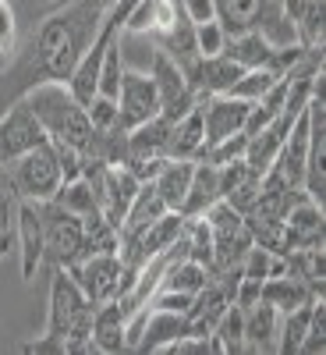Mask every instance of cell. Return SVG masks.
Masks as SVG:
<instances>
[{
  "instance_id": "obj_1",
  "label": "cell",
  "mask_w": 326,
  "mask_h": 355,
  "mask_svg": "<svg viewBox=\"0 0 326 355\" xmlns=\"http://www.w3.org/2000/svg\"><path fill=\"white\" fill-rule=\"evenodd\" d=\"M103 15L107 11H100L93 0H71L61 11L46 15L28 40L25 57L0 75V110L21 100L39 82H68L82 50L96 36Z\"/></svg>"
},
{
  "instance_id": "obj_2",
  "label": "cell",
  "mask_w": 326,
  "mask_h": 355,
  "mask_svg": "<svg viewBox=\"0 0 326 355\" xmlns=\"http://www.w3.org/2000/svg\"><path fill=\"white\" fill-rule=\"evenodd\" d=\"M93 302L85 299L78 281L64 270L53 266L50 281V309H46V327L43 338L25 345V352H89V327H93Z\"/></svg>"
},
{
  "instance_id": "obj_3",
  "label": "cell",
  "mask_w": 326,
  "mask_h": 355,
  "mask_svg": "<svg viewBox=\"0 0 326 355\" xmlns=\"http://www.w3.org/2000/svg\"><path fill=\"white\" fill-rule=\"evenodd\" d=\"M21 100L36 114V121L43 125L50 142L71 146V150L85 153L89 160H100V135L93 132L85 107L71 96V89L64 82H39Z\"/></svg>"
},
{
  "instance_id": "obj_4",
  "label": "cell",
  "mask_w": 326,
  "mask_h": 355,
  "mask_svg": "<svg viewBox=\"0 0 326 355\" xmlns=\"http://www.w3.org/2000/svg\"><path fill=\"white\" fill-rule=\"evenodd\" d=\"M64 185V171H61V160H57V150L53 142H43L36 150L21 153L15 164H11V189L18 199H28V202H50Z\"/></svg>"
},
{
  "instance_id": "obj_5",
  "label": "cell",
  "mask_w": 326,
  "mask_h": 355,
  "mask_svg": "<svg viewBox=\"0 0 326 355\" xmlns=\"http://www.w3.org/2000/svg\"><path fill=\"white\" fill-rule=\"evenodd\" d=\"M68 274L78 281V288L85 291V299L100 306V302H114L117 295L128 288V266L121 259V252H96L85 256L75 266H68Z\"/></svg>"
},
{
  "instance_id": "obj_6",
  "label": "cell",
  "mask_w": 326,
  "mask_h": 355,
  "mask_svg": "<svg viewBox=\"0 0 326 355\" xmlns=\"http://www.w3.org/2000/svg\"><path fill=\"white\" fill-rule=\"evenodd\" d=\"M43 231H46V256L53 266H75L85 259V231L82 217L61 210L57 202H43Z\"/></svg>"
},
{
  "instance_id": "obj_7",
  "label": "cell",
  "mask_w": 326,
  "mask_h": 355,
  "mask_svg": "<svg viewBox=\"0 0 326 355\" xmlns=\"http://www.w3.org/2000/svg\"><path fill=\"white\" fill-rule=\"evenodd\" d=\"M43 142H50V139L25 100H15L11 107H4V114H0V167L15 164L21 153L36 150Z\"/></svg>"
},
{
  "instance_id": "obj_8",
  "label": "cell",
  "mask_w": 326,
  "mask_h": 355,
  "mask_svg": "<svg viewBox=\"0 0 326 355\" xmlns=\"http://www.w3.org/2000/svg\"><path fill=\"white\" fill-rule=\"evenodd\" d=\"M150 75H153L156 96H160V114L170 117V121H177V117L188 114V110L199 103L188 75L177 68V61H174V57H167L163 50H153V68H150Z\"/></svg>"
},
{
  "instance_id": "obj_9",
  "label": "cell",
  "mask_w": 326,
  "mask_h": 355,
  "mask_svg": "<svg viewBox=\"0 0 326 355\" xmlns=\"http://www.w3.org/2000/svg\"><path fill=\"white\" fill-rule=\"evenodd\" d=\"M156 114H160V96H156L153 75L125 68L121 89H117V117H121V132H132V128L145 125Z\"/></svg>"
},
{
  "instance_id": "obj_10",
  "label": "cell",
  "mask_w": 326,
  "mask_h": 355,
  "mask_svg": "<svg viewBox=\"0 0 326 355\" xmlns=\"http://www.w3.org/2000/svg\"><path fill=\"white\" fill-rule=\"evenodd\" d=\"M15 245L21 259V281H33L46 256V231H43V202L18 199V220H15Z\"/></svg>"
},
{
  "instance_id": "obj_11",
  "label": "cell",
  "mask_w": 326,
  "mask_h": 355,
  "mask_svg": "<svg viewBox=\"0 0 326 355\" xmlns=\"http://www.w3.org/2000/svg\"><path fill=\"white\" fill-rule=\"evenodd\" d=\"M150 309V306H145ZM192 334L188 313H170V309H150L142 320V331L135 341V352H167L177 338Z\"/></svg>"
},
{
  "instance_id": "obj_12",
  "label": "cell",
  "mask_w": 326,
  "mask_h": 355,
  "mask_svg": "<svg viewBox=\"0 0 326 355\" xmlns=\"http://www.w3.org/2000/svg\"><path fill=\"white\" fill-rule=\"evenodd\" d=\"M217 178H220V199H227L238 214H248L255 199H259V189H262V174H255L245 157L242 160H230V164H220L217 167Z\"/></svg>"
},
{
  "instance_id": "obj_13",
  "label": "cell",
  "mask_w": 326,
  "mask_h": 355,
  "mask_svg": "<svg viewBox=\"0 0 326 355\" xmlns=\"http://www.w3.org/2000/svg\"><path fill=\"white\" fill-rule=\"evenodd\" d=\"M177 18H181L177 0H132V8L125 15V33L160 40L167 28L177 25Z\"/></svg>"
},
{
  "instance_id": "obj_14",
  "label": "cell",
  "mask_w": 326,
  "mask_h": 355,
  "mask_svg": "<svg viewBox=\"0 0 326 355\" xmlns=\"http://www.w3.org/2000/svg\"><path fill=\"white\" fill-rule=\"evenodd\" d=\"M242 64H234L227 53H217V57H199L195 68L188 71V82L195 89V96H220L227 89L242 78Z\"/></svg>"
},
{
  "instance_id": "obj_15",
  "label": "cell",
  "mask_w": 326,
  "mask_h": 355,
  "mask_svg": "<svg viewBox=\"0 0 326 355\" xmlns=\"http://www.w3.org/2000/svg\"><path fill=\"white\" fill-rule=\"evenodd\" d=\"M89 345L103 355L128 348V316L117 302H100L93 309V327H89Z\"/></svg>"
},
{
  "instance_id": "obj_16",
  "label": "cell",
  "mask_w": 326,
  "mask_h": 355,
  "mask_svg": "<svg viewBox=\"0 0 326 355\" xmlns=\"http://www.w3.org/2000/svg\"><path fill=\"white\" fill-rule=\"evenodd\" d=\"M202 153H206V128H202V107L195 103L170 125L167 160H202Z\"/></svg>"
},
{
  "instance_id": "obj_17",
  "label": "cell",
  "mask_w": 326,
  "mask_h": 355,
  "mask_svg": "<svg viewBox=\"0 0 326 355\" xmlns=\"http://www.w3.org/2000/svg\"><path fill=\"white\" fill-rule=\"evenodd\" d=\"M224 53L230 57L234 64L248 68H277V46H270L259 28H245V33H234L224 43Z\"/></svg>"
},
{
  "instance_id": "obj_18",
  "label": "cell",
  "mask_w": 326,
  "mask_h": 355,
  "mask_svg": "<svg viewBox=\"0 0 326 355\" xmlns=\"http://www.w3.org/2000/svg\"><path fill=\"white\" fill-rule=\"evenodd\" d=\"M316 288L309 284V281H302L298 274H277V277H266L262 281V291H259V299L262 302H270L280 316L284 313H291V309H298V306H305V302H312L316 299Z\"/></svg>"
},
{
  "instance_id": "obj_19",
  "label": "cell",
  "mask_w": 326,
  "mask_h": 355,
  "mask_svg": "<svg viewBox=\"0 0 326 355\" xmlns=\"http://www.w3.org/2000/svg\"><path fill=\"white\" fill-rule=\"evenodd\" d=\"M217 199H220V178H217V167H213L210 160H195L192 182H188V196H185V206H181V217H185V220L202 217Z\"/></svg>"
},
{
  "instance_id": "obj_20",
  "label": "cell",
  "mask_w": 326,
  "mask_h": 355,
  "mask_svg": "<svg viewBox=\"0 0 326 355\" xmlns=\"http://www.w3.org/2000/svg\"><path fill=\"white\" fill-rule=\"evenodd\" d=\"M277 327H280V313L259 299L255 306L245 309V348L277 352Z\"/></svg>"
},
{
  "instance_id": "obj_21",
  "label": "cell",
  "mask_w": 326,
  "mask_h": 355,
  "mask_svg": "<svg viewBox=\"0 0 326 355\" xmlns=\"http://www.w3.org/2000/svg\"><path fill=\"white\" fill-rule=\"evenodd\" d=\"M192 171H195V160H167L156 178H153V185L163 199L167 210L174 214H181V206H185V196H188V182H192Z\"/></svg>"
},
{
  "instance_id": "obj_22",
  "label": "cell",
  "mask_w": 326,
  "mask_h": 355,
  "mask_svg": "<svg viewBox=\"0 0 326 355\" xmlns=\"http://www.w3.org/2000/svg\"><path fill=\"white\" fill-rule=\"evenodd\" d=\"M163 214H170V210L163 206V199H160V192H156V185H153V178H150V182L138 185V192H135V199H132V206H128L125 224H121V239H128V234H135V231H142V227H150V224L160 220Z\"/></svg>"
},
{
  "instance_id": "obj_23",
  "label": "cell",
  "mask_w": 326,
  "mask_h": 355,
  "mask_svg": "<svg viewBox=\"0 0 326 355\" xmlns=\"http://www.w3.org/2000/svg\"><path fill=\"white\" fill-rule=\"evenodd\" d=\"M273 4L277 0H217V21L227 28V36H234L245 28H255Z\"/></svg>"
},
{
  "instance_id": "obj_24",
  "label": "cell",
  "mask_w": 326,
  "mask_h": 355,
  "mask_svg": "<svg viewBox=\"0 0 326 355\" xmlns=\"http://www.w3.org/2000/svg\"><path fill=\"white\" fill-rule=\"evenodd\" d=\"M206 348L210 352H245V309L238 306H227V313L217 320V327L210 331V338H206Z\"/></svg>"
},
{
  "instance_id": "obj_25",
  "label": "cell",
  "mask_w": 326,
  "mask_h": 355,
  "mask_svg": "<svg viewBox=\"0 0 326 355\" xmlns=\"http://www.w3.org/2000/svg\"><path fill=\"white\" fill-rule=\"evenodd\" d=\"M316 299H319V295H316ZM312 302H305V306H298V309H291V313L280 316V327H277V352L280 355H298L302 352V341L309 334V320H312Z\"/></svg>"
},
{
  "instance_id": "obj_26",
  "label": "cell",
  "mask_w": 326,
  "mask_h": 355,
  "mask_svg": "<svg viewBox=\"0 0 326 355\" xmlns=\"http://www.w3.org/2000/svg\"><path fill=\"white\" fill-rule=\"evenodd\" d=\"M277 78H280L277 68H248V71H242L238 82L227 89V96H238L245 103H255V100H262L277 85Z\"/></svg>"
},
{
  "instance_id": "obj_27",
  "label": "cell",
  "mask_w": 326,
  "mask_h": 355,
  "mask_svg": "<svg viewBox=\"0 0 326 355\" xmlns=\"http://www.w3.org/2000/svg\"><path fill=\"white\" fill-rule=\"evenodd\" d=\"M242 277H252V281H266V277H277V274H287V259L270 252V249H262V245H248L245 259H242Z\"/></svg>"
},
{
  "instance_id": "obj_28",
  "label": "cell",
  "mask_w": 326,
  "mask_h": 355,
  "mask_svg": "<svg viewBox=\"0 0 326 355\" xmlns=\"http://www.w3.org/2000/svg\"><path fill=\"white\" fill-rule=\"evenodd\" d=\"M121 75H125V61H121V36H114L103 50V61H100V85L96 93L117 100V89H121Z\"/></svg>"
},
{
  "instance_id": "obj_29",
  "label": "cell",
  "mask_w": 326,
  "mask_h": 355,
  "mask_svg": "<svg viewBox=\"0 0 326 355\" xmlns=\"http://www.w3.org/2000/svg\"><path fill=\"white\" fill-rule=\"evenodd\" d=\"M50 202H57L61 210H68V214H75V217H85V214H93V210H96L93 189H89L85 178H71V182H64L61 192H57Z\"/></svg>"
},
{
  "instance_id": "obj_30",
  "label": "cell",
  "mask_w": 326,
  "mask_h": 355,
  "mask_svg": "<svg viewBox=\"0 0 326 355\" xmlns=\"http://www.w3.org/2000/svg\"><path fill=\"white\" fill-rule=\"evenodd\" d=\"M85 114H89V125H93V132H96V135L121 132V117H117V100H110V96H100V93H96L93 100H89Z\"/></svg>"
},
{
  "instance_id": "obj_31",
  "label": "cell",
  "mask_w": 326,
  "mask_h": 355,
  "mask_svg": "<svg viewBox=\"0 0 326 355\" xmlns=\"http://www.w3.org/2000/svg\"><path fill=\"white\" fill-rule=\"evenodd\" d=\"M326 348V302H323V295L312 302V320H309V334L302 341V352L298 355H323Z\"/></svg>"
},
{
  "instance_id": "obj_32",
  "label": "cell",
  "mask_w": 326,
  "mask_h": 355,
  "mask_svg": "<svg viewBox=\"0 0 326 355\" xmlns=\"http://www.w3.org/2000/svg\"><path fill=\"white\" fill-rule=\"evenodd\" d=\"M15 220H18V196L15 189H0V256L15 245Z\"/></svg>"
},
{
  "instance_id": "obj_33",
  "label": "cell",
  "mask_w": 326,
  "mask_h": 355,
  "mask_svg": "<svg viewBox=\"0 0 326 355\" xmlns=\"http://www.w3.org/2000/svg\"><path fill=\"white\" fill-rule=\"evenodd\" d=\"M245 150H248V135H245V132H234V135H227L224 142L210 146V150L202 153V160H210L213 167H220V164H230V160H242Z\"/></svg>"
},
{
  "instance_id": "obj_34",
  "label": "cell",
  "mask_w": 326,
  "mask_h": 355,
  "mask_svg": "<svg viewBox=\"0 0 326 355\" xmlns=\"http://www.w3.org/2000/svg\"><path fill=\"white\" fill-rule=\"evenodd\" d=\"M224 43H227V28H224L217 18L195 25V50H199V57H217V53H224Z\"/></svg>"
},
{
  "instance_id": "obj_35",
  "label": "cell",
  "mask_w": 326,
  "mask_h": 355,
  "mask_svg": "<svg viewBox=\"0 0 326 355\" xmlns=\"http://www.w3.org/2000/svg\"><path fill=\"white\" fill-rule=\"evenodd\" d=\"M0 53L15 57L18 53V21L8 0H0Z\"/></svg>"
},
{
  "instance_id": "obj_36",
  "label": "cell",
  "mask_w": 326,
  "mask_h": 355,
  "mask_svg": "<svg viewBox=\"0 0 326 355\" xmlns=\"http://www.w3.org/2000/svg\"><path fill=\"white\" fill-rule=\"evenodd\" d=\"M177 8H181V15L192 25H202V21L217 18V0H177Z\"/></svg>"
},
{
  "instance_id": "obj_37",
  "label": "cell",
  "mask_w": 326,
  "mask_h": 355,
  "mask_svg": "<svg viewBox=\"0 0 326 355\" xmlns=\"http://www.w3.org/2000/svg\"><path fill=\"white\" fill-rule=\"evenodd\" d=\"M93 4H96V8H100V11H110V8H114V4H117V0H93Z\"/></svg>"
}]
</instances>
